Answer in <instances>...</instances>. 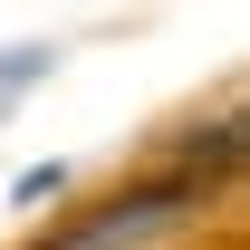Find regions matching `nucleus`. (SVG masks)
Here are the masks:
<instances>
[{
    "instance_id": "f257e3e1",
    "label": "nucleus",
    "mask_w": 250,
    "mask_h": 250,
    "mask_svg": "<svg viewBox=\"0 0 250 250\" xmlns=\"http://www.w3.org/2000/svg\"><path fill=\"white\" fill-rule=\"evenodd\" d=\"M202 192H212V173H202V164H183V173H154V183H135V192H116V202L77 212L67 231H48L39 250H145L154 231H173L183 212H202Z\"/></svg>"
},
{
    "instance_id": "f03ea898",
    "label": "nucleus",
    "mask_w": 250,
    "mask_h": 250,
    "mask_svg": "<svg viewBox=\"0 0 250 250\" xmlns=\"http://www.w3.org/2000/svg\"><path fill=\"white\" fill-rule=\"evenodd\" d=\"M48 58H58V48H39V39H29V48H0V116H10V106L48 77Z\"/></svg>"
}]
</instances>
